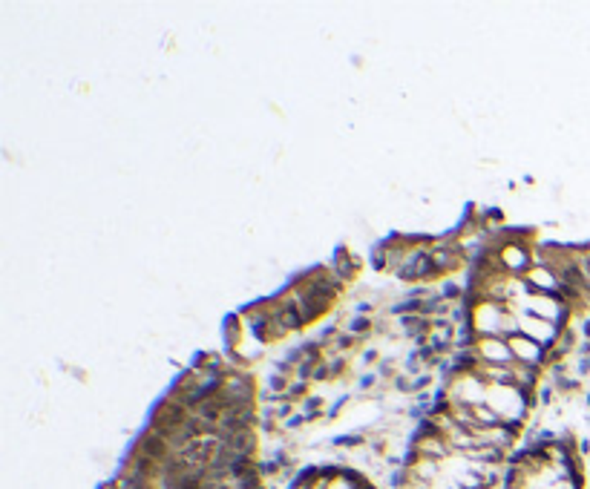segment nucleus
Segmentation results:
<instances>
[{"mask_svg": "<svg viewBox=\"0 0 590 489\" xmlns=\"http://www.w3.org/2000/svg\"><path fill=\"white\" fill-rule=\"evenodd\" d=\"M487 406L496 412L501 423H524L527 412H530L536 403L530 395H524L516 386H489L487 392Z\"/></svg>", "mask_w": 590, "mask_h": 489, "instance_id": "1", "label": "nucleus"}, {"mask_svg": "<svg viewBox=\"0 0 590 489\" xmlns=\"http://www.w3.org/2000/svg\"><path fill=\"white\" fill-rule=\"evenodd\" d=\"M470 351L479 360V366H512L516 363L507 337H475Z\"/></svg>", "mask_w": 590, "mask_h": 489, "instance_id": "2", "label": "nucleus"}, {"mask_svg": "<svg viewBox=\"0 0 590 489\" xmlns=\"http://www.w3.org/2000/svg\"><path fill=\"white\" fill-rule=\"evenodd\" d=\"M524 285L527 291L538 297H561L564 291L559 271L553 265H545V262H533V268L524 273Z\"/></svg>", "mask_w": 590, "mask_h": 489, "instance_id": "3", "label": "nucleus"}, {"mask_svg": "<svg viewBox=\"0 0 590 489\" xmlns=\"http://www.w3.org/2000/svg\"><path fill=\"white\" fill-rule=\"evenodd\" d=\"M519 331L550 351V348L556 346V340H559L561 325L547 322V320H542V317H533V314H524V311H519Z\"/></svg>", "mask_w": 590, "mask_h": 489, "instance_id": "4", "label": "nucleus"}, {"mask_svg": "<svg viewBox=\"0 0 590 489\" xmlns=\"http://www.w3.org/2000/svg\"><path fill=\"white\" fill-rule=\"evenodd\" d=\"M510 343V351H512V360L521 363V366H533V369H542L547 363V348L538 346L536 340H530V337H524L521 331L510 334L507 337Z\"/></svg>", "mask_w": 590, "mask_h": 489, "instance_id": "5", "label": "nucleus"}, {"mask_svg": "<svg viewBox=\"0 0 590 489\" xmlns=\"http://www.w3.org/2000/svg\"><path fill=\"white\" fill-rule=\"evenodd\" d=\"M329 268H332L334 277L346 285V282H351V280H355L357 273H360V259H355L346 248H340V250H337V254H334V259H332V265H329Z\"/></svg>", "mask_w": 590, "mask_h": 489, "instance_id": "6", "label": "nucleus"}, {"mask_svg": "<svg viewBox=\"0 0 590 489\" xmlns=\"http://www.w3.org/2000/svg\"><path fill=\"white\" fill-rule=\"evenodd\" d=\"M228 449L236 455V458H254V452H257V429L250 426V429H240V432H234L228 441Z\"/></svg>", "mask_w": 590, "mask_h": 489, "instance_id": "7", "label": "nucleus"}, {"mask_svg": "<svg viewBox=\"0 0 590 489\" xmlns=\"http://www.w3.org/2000/svg\"><path fill=\"white\" fill-rule=\"evenodd\" d=\"M225 348H228V355H234L236 348L242 346V340L248 337V329L242 322V314H231L228 320H225Z\"/></svg>", "mask_w": 590, "mask_h": 489, "instance_id": "8", "label": "nucleus"}, {"mask_svg": "<svg viewBox=\"0 0 590 489\" xmlns=\"http://www.w3.org/2000/svg\"><path fill=\"white\" fill-rule=\"evenodd\" d=\"M299 415H303L308 423L311 420H320L323 415H325V400L323 397H314V395H308L303 403H299Z\"/></svg>", "mask_w": 590, "mask_h": 489, "instance_id": "9", "label": "nucleus"}]
</instances>
